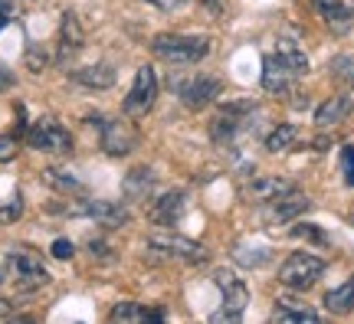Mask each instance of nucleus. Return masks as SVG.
Instances as JSON below:
<instances>
[{
  "mask_svg": "<svg viewBox=\"0 0 354 324\" xmlns=\"http://www.w3.org/2000/svg\"><path fill=\"white\" fill-rule=\"evenodd\" d=\"M154 99H158V75H154L151 66H141L135 73V82H131V92L125 95V115H145L151 112Z\"/></svg>",
  "mask_w": 354,
  "mask_h": 324,
  "instance_id": "obj_10",
  "label": "nucleus"
},
{
  "mask_svg": "<svg viewBox=\"0 0 354 324\" xmlns=\"http://www.w3.org/2000/svg\"><path fill=\"white\" fill-rule=\"evenodd\" d=\"M250 112H253V102H230L210 122V137L216 144H233L236 135H243L250 128Z\"/></svg>",
  "mask_w": 354,
  "mask_h": 324,
  "instance_id": "obj_5",
  "label": "nucleus"
},
{
  "mask_svg": "<svg viewBox=\"0 0 354 324\" xmlns=\"http://www.w3.org/2000/svg\"><path fill=\"white\" fill-rule=\"evenodd\" d=\"M325 272V259H318L312 252H292L289 259L279 265V282L292 292H305L312 288Z\"/></svg>",
  "mask_w": 354,
  "mask_h": 324,
  "instance_id": "obj_4",
  "label": "nucleus"
},
{
  "mask_svg": "<svg viewBox=\"0 0 354 324\" xmlns=\"http://www.w3.org/2000/svg\"><path fill=\"white\" fill-rule=\"evenodd\" d=\"M214 282H216V288H220V295H223V312H214L210 321L236 324L243 318V312H246V305H250V288H246L243 278H236V275L227 272V269H216Z\"/></svg>",
  "mask_w": 354,
  "mask_h": 324,
  "instance_id": "obj_3",
  "label": "nucleus"
},
{
  "mask_svg": "<svg viewBox=\"0 0 354 324\" xmlns=\"http://www.w3.org/2000/svg\"><path fill=\"white\" fill-rule=\"evenodd\" d=\"M92 125L99 128V135H102V151H105V154H112V158H125V154H131V148L138 144V131H135L131 122H122V118H102V115H95V118H92Z\"/></svg>",
  "mask_w": 354,
  "mask_h": 324,
  "instance_id": "obj_6",
  "label": "nucleus"
},
{
  "mask_svg": "<svg viewBox=\"0 0 354 324\" xmlns=\"http://www.w3.org/2000/svg\"><path fill=\"white\" fill-rule=\"evenodd\" d=\"M184 210H187V193H184V190H171V193L154 200L148 216H151L158 226H174Z\"/></svg>",
  "mask_w": 354,
  "mask_h": 324,
  "instance_id": "obj_14",
  "label": "nucleus"
},
{
  "mask_svg": "<svg viewBox=\"0 0 354 324\" xmlns=\"http://www.w3.org/2000/svg\"><path fill=\"white\" fill-rule=\"evenodd\" d=\"M82 43H86V33H82V26H79L76 13H66L63 17V26H59V59H69V56H76L82 50Z\"/></svg>",
  "mask_w": 354,
  "mask_h": 324,
  "instance_id": "obj_20",
  "label": "nucleus"
},
{
  "mask_svg": "<svg viewBox=\"0 0 354 324\" xmlns=\"http://www.w3.org/2000/svg\"><path fill=\"white\" fill-rule=\"evenodd\" d=\"M325 308L331 314H348L354 312V275L344 282L342 288H331L328 295H325Z\"/></svg>",
  "mask_w": 354,
  "mask_h": 324,
  "instance_id": "obj_24",
  "label": "nucleus"
},
{
  "mask_svg": "<svg viewBox=\"0 0 354 324\" xmlns=\"http://www.w3.org/2000/svg\"><path fill=\"white\" fill-rule=\"evenodd\" d=\"M233 259L246 265V269H259L272 259V246H263V242H253V239H243L233 246Z\"/></svg>",
  "mask_w": 354,
  "mask_h": 324,
  "instance_id": "obj_22",
  "label": "nucleus"
},
{
  "mask_svg": "<svg viewBox=\"0 0 354 324\" xmlns=\"http://www.w3.org/2000/svg\"><path fill=\"white\" fill-rule=\"evenodd\" d=\"M305 210H308V197L299 193V190H289V193H282V197L263 203V220L269 226H282V223H289V220H295V216Z\"/></svg>",
  "mask_w": 354,
  "mask_h": 324,
  "instance_id": "obj_12",
  "label": "nucleus"
},
{
  "mask_svg": "<svg viewBox=\"0 0 354 324\" xmlns=\"http://www.w3.org/2000/svg\"><path fill=\"white\" fill-rule=\"evenodd\" d=\"M148 249L158 252V256H165V259H177V262H190V265H197V262H207V249L197 246L194 239H184V236H151L148 239Z\"/></svg>",
  "mask_w": 354,
  "mask_h": 324,
  "instance_id": "obj_9",
  "label": "nucleus"
},
{
  "mask_svg": "<svg viewBox=\"0 0 354 324\" xmlns=\"http://www.w3.org/2000/svg\"><path fill=\"white\" fill-rule=\"evenodd\" d=\"M295 141H299V128H295V125H279L272 135L266 137V151L279 154V151H289Z\"/></svg>",
  "mask_w": 354,
  "mask_h": 324,
  "instance_id": "obj_26",
  "label": "nucleus"
},
{
  "mask_svg": "<svg viewBox=\"0 0 354 324\" xmlns=\"http://www.w3.org/2000/svg\"><path fill=\"white\" fill-rule=\"evenodd\" d=\"M0 312H3V301H0Z\"/></svg>",
  "mask_w": 354,
  "mask_h": 324,
  "instance_id": "obj_34",
  "label": "nucleus"
},
{
  "mask_svg": "<svg viewBox=\"0 0 354 324\" xmlns=\"http://www.w3.org/2000/svg\"><path fill=\"white\" fill-rule=\"evenodd\" d=\"M109 318H112L115 324H148V321H165V312L148 308V305H138V301H122V305L112 308Z\"/></svg>",
  "mask_w": 354,
  "mask_h": 324,
  "instance_id": "obj_18",
  "label": "nucleus"
},
{
  "mask_svg": "<svg viewBox=\"0 0 354 324\" xmlns=\"http://www.w3.org/2000/svg\"><path fill=\"white\" fill-rule=\"evenodd\" d=\"M76 213L88 216V220H95L102 226H125L128 223V210L122 203H112V200H86Z\"/></svg>",
  "mask_w": 354,
  "mask_h": 324,
  "instance_id": "obj_15",
  "label": "nucleus"
},
{
  "mask_svg": "<svg viewBox=\"0 0 354 324\" xmlns=\"http://www.w3.org/2000/svg\"><path fill=\"white\" fill-rule=\"evenodd\" d=\"M17 158V137H0V164Z\"/></svg>",
  "mask_w": 354,
  "mask_h": 324,
  "instance_id": "obj_30",
  "label": "nucleus"
},
{
  "mask_svg": "<svg viewBox=\"0 0 354 324\" xmlns=\"http://www.w3.org/2000/svg\"><path fill=\"white\" fill-rule=\"evenodd\" d=\"M7 265H10L13 278H17V285L24 288V292L50 285V272H46V265L39 262L37 252H26V249L10 252V256H7Z\"/></svg>",
  "mask_w": 354,
  "mask_h": 324,
  "instance_id": "obj_8",
  "label": "nucleus"
},
{
  "mask_svg": "<svg viewBox=\"0 0 354 324\" xmlns=\"http://www.w3.org/2000/svg\"><path fill=\"white\" fill-rule=\"evenodd\" d=\"M342 177L348 187H354V144H344L342 148Z\"/></svg>",
  "mask_w": 354,
  "mask_h": 324,
  "instance_id": "obj_29",
  "label": "nucleus"
},
{
  "mask_svg": "<svg viewBox=\"0 0 354 324\" xmlns=\"http://www.w3.org/2000/svg\"><path fill=\"white\" fill-rule=\"evenodd\" d=\"M328 73L335 82H342V86L354 88V53H344V56H335L328 63Z\"/></svg>",
  "mask_w": 354,
  "mask_h": 324,
  "instance_id": "obj_25",
  "label": "nucleus"
},
{
  "mask_svg": "<svg viewBox=\"0 0 354 324\" xmlns=\"http://www.w3.org/2000/svg\"><path fill=\"white\" fill-rule=\"evenodd\" d=\"M289 190H295V184L292 180H286V177H253L246 187H243V197L250 200V203H269V200L282 197V193H289Z\"/></svg>",
  "mask_w": 354,
  "mask_h": 324,
  "instance_id": "obj_13",
  "label": "nucleus"
},
{
  "mask_svg": "<svg viewBox=\"0 0 354 324\" xmlns=\"http://www.w3.org/2000/svg\"><path fill=\"white\" fill-rule=\"evenodd\" d=\"M354 112V102L351 95H331V99H325L322 105L315 108V125L318 128H331V125H342V122H348Z\"/></svg>",
  "mask_w": 354,
  "mask_h": 324,
  "instance_id": "obj_16",
  "label": "nucleus"
},
{
  "mask_svg": "<svg viewBox=\"0 0 354 324\" xmlns=\"http://www.w3.org/2000/svg\"><path fill=\"white\" fill-rule=\"evenodd\" d=\"M10 86H13V73L7 69V66H0V92H3V88H10Z\"/></svg>",
  "mask_w": 354,
  "mask_h": 324,
  "instance_id": "obj_33",
  "label": "nucleus"
},
{
  "mask_svg": "<svg viewBox=\"0 0 354 324\" xmlns=\"http://www.w3.org/2000/svg\"><path fill=\"white\" fill-rule=\"evenodd\" d=\"M292 236H295V239H312V242H322V246L328 242V236H325V233H322L315 223H299V226H292Z\"/></svg>",
  "mask_w": 354,
  "mask_h": 324,
  "instance_id": "obj_28",
  "label": "nucleus"
},
{
  "mask_svg": "<svg viewBox=\"0 0 354 324\" xmlns=\"http://www.w3.org/2000/svg\"><path fill=\"white\" fill-rule=\"evenodd\" d=\"M315 10L322 13V20H325L335 33H344V30L354 23V7L348 0H315Z\"/></svg>",
  "mask_w": 354,
  "mask_h": 324,
  "instance_id": "obj_17",
  "label": "nucleus"
},
{
  "mask_svg": "<svg viewBox=\"0 0 354 324\" xmlns=\"http://www.w3.org/2000/svg\"><path fill=\"white\" fill-rule=\"evenodd\" d=\"M53 256L56 259H73V242L69 239H56L53 242Z\"/></svg>",
  "mask_w": 354,
  "mask_h": 324,
  "instance_id": "obj_31",
  "label": "nucleus"
},
{
  "mask_svg": "<svg viewBox=\"0 0 354 324\" xmlns=\"http://www.w3.org/2000/svg\"><path fill=\"white\" fill-rule=\"evenodd\" d=\"M151 53L171 66H197L210 53L207 37H187V33H158L151 39Z\"/></svg>",
  "mask_w": 354,
  "mask_h": 324,
  "instance_id": "obj_2",
  "label": "nucleus"
},
{
  "mask_svg": "<svg viewBox=\"0 0 354 324\" xmlns=\"http://www.w3.org/2000/svg\"><path fill=\"white\" fill-rule=\"evenodd\" d=\"M26 141H30V148L46 151V154H69L73 151V135L56 118H39L37 125L26 131Z\"/></svg>",
  "mask_w": 354,
  "mask_h": 324,
  "instance_id": "obj_7",
  "label": "nucleus"
},
{
  "mask_svg": "<svg viewBox=\"0 0 354 324\" xmlns=\"http://www.w3.org/2000/svg\"><path fill=\"white\" fill-rule=\"evenodd\" d=\"M216 95H220V82L214 75H190L184 82H177V99L184 102L190 112L207 108L210 102H216Z\"/></svg>",
  "mask_w": 354,
  "mask_h": 324,
  "instance_id": "obj_11",
  "label": "nucleus"
},
{
  "mask_svg": "<svg viewBox=\"0 0 354 324\" xmlns=\"http://www.w3.org/2000/svg\"><path fill=\"white\" fill-rule=\"evenodd\" d=\"M122 193H125V200H131V203L151 200V193H154V171L151 167H135V171L122 180Z\"/></svg>",
  "mask_w": 354,
  "mask_h": 324,
  "instance_id": "obj_19",
  "label": "nucleus"
},
{
  "mask_svg": "<svg viewBox=\"0 0 354 324\" xmlns=\"http://www.w3.org/2000/svg\"><path fill=\"white\" fill-rule=\"evenodd\" d=\"M308 73V56L299 46H279V53H269L263 59V88L272 95H286L292 92L295 79Z\"/></svg>",
  "mask_w": 354,
  "mask_h": 324,
  "instance_id": "obj_1",
  "label": "nucleus"
},
{
  "mask_svg": "<svg viewBox=\"0 0 354 324\" xmlns=\"http://www.w3.org/2000/svg\"><path fill=\"white\" fill-rule=\"evenodd\" d=\"M73 79L88 88H109L115 82V69L112 66H86V69H73Z\"/></svg>",
  "mask_w": 354,
  "mask_h": 324,
  "instance_id": "obj_23",
  "label": "nucleus"
},
{
  "mask_svg": "<svg viewBox=\"0 0 354 324\" xmlns=\"http://www.w3.org/2000/svg\"><path fill=\"white\" fill-rule=\"evenodd\" d=\"M43 177H46V184H50V187H56L59 193H79V197L86 193V187L79 184L76 177L63 174V171H43Z\"/></svg>",
  "mask_w": 354,
  "mask_h": 324,
  "instance_id": "obj_27",
  "label": "nucleus"
},
{
  "mask_svg": "<svg viewBox=\"0 0 354 324\" xmlns=\"http://www.w3.org/2000/svg\"><path fill=\"white\" fill-rule=\"evenodd\" d=\"M145 3H151L158 10H177V7H184V0H145Z\"/></svg>",
  "mask_w": 354,
  "mask_h": 324,
  "instance_id": "obj_32",
  "label": "nucleus"
},
{
  "mask_svg": "<svg viewBox=\"0 0 354 324\" xmlns=\"http://www.w3.org/2000/svg\"><path fill=\"white\" fill-rule=\"evenodd\" d=\"M269 321L276 324H318L322 321V314L312 312V308H305L299 301H276V312Z\"/></svg>",
  "mask_w": 354,
  "mask_h": 324,
  "instance_id": "obj_21",
  "label": "nucleus"
}]
</instances>
